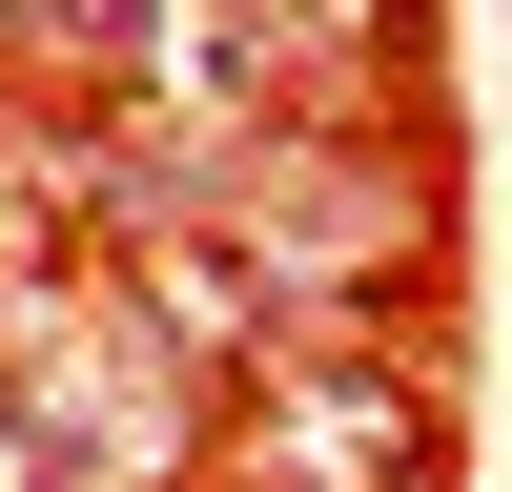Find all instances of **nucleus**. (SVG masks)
Listing matches in <instances>:
<instances>
[{"mask_svg": "<svg viewBox=\"0 0 512 492\" xmlns=\"http://www.w3.org/2000/svg\"><path fill=\"white\" fill-rule=\"evenodd\" d=\"M0 410H21V451L62 492H164L205 451V369L185 328L144 308V287H0Z\"/></svg>", "mask_w": 512, "mask_h": 492, "instance_id": "nucleus-1", "label": "nucleus"}, {"mask_svg": "<svg viewBox=\"0 0 512 492\" xmlns=\"http://www.w3.org/2000/svg\"><path fill=\"white\" fill-rule=\"evenodd\" d=\"M21 41H62L82 103H144V123H246L267 82V0H21Z\"/></svg>", "mask_w": 512, "mask_h": 492, "instance_id": "nucleus-2", "label": "nucleus"}, {"mask_svg": "<svg viewBox=\"0 0 512 492\" xmlns=\"http://www.w3.org/2000/svg\"><path fill=\"white\" fill-rule=\"evenodd\" d=\"M123 185H144L123 144H62V123H0V287H21L41 246L82 226V205H123Z\"/></svg>", "mask_w": 512, "mask_h": 492, "instance_id": "nucleus-3", "label": "nucleus"}, {"mask_svg": "<svg viewBox=\"0 0 512 492\" xmlns=\"http://www.w3.org/2000/svg\"><path fill=\"white\" fill-rule=\"evenodd\" d=\"M267 451L308 492H369V472H390V390H369V369H287V390H267Z\"/></svg>", "mask_w": 512, "mask_h": 492, "instance_id": "nucleus-4", "label": "nucleus"}, {"mask_svg": "<svg viewBox=\"0 0 512 492\" xmlns=\"http://www.w3.org/2000/svg\"><path fill=\"white\" fill-rule=\"evenodd\" d=\"M0 492H62V472H41V451H21V431H0Z\"/></svg>", "mask_w": 512, "mask_h": 492, "instance_id": "nucleus-5", "label": "nucleus"}]
</instances>
